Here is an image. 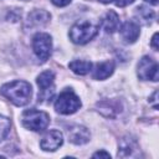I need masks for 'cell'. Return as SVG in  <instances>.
I'll return each instance as SVG.
<instances>
[{"mask_svg": "<svg viewBox=\"0 0 159 159\" xmlns=\"http://www.w3.org/2000/svg\"><path fill=\"white\" fill-rule=\"evenodd\" d=\"M0 92L15 106L22 107L31 101L32 87L29 82L17 80V81H12L10 83L4 84L0 88Z\"/></svg>", "mask_w": 159, "mask_h": 159, "instance_id": "1", "label": "cell"}, {"mask_svg": "<svg viewBox=\"0 0 159 159\" xmlns=\"http://www.w3.org/2000/svg\"><path fill=\"white\" fill-rule=\"evenodd\" d=\"M32 50L41 62H46L52 51L51 36L46 32H37L32 37Z\"/></svg>", "mask_w": 159, "mask_h": 159, "instance_id": "5", "label": "cell"}, {"mask_svg": "<svg viewBox=\"0 0 159 159\" xmlns=\"http://www.w3.org/2000/svg\"><path fill=\"white\" fill-rule=\"evenodd\" d=\"M98 29H99L98 25H96L88 20L76 22L70 29V39L73 43L84 45V43L89 42L97 35Z\"/></svg>", "mask_w": 159, "mask_h": 159, "instance_id": "2", "label": "cell"}, {"mask_svg": "<svg viewBox=\"0 0 159 159\" xmlns=\"http://www.w3.org/2000/svg\"><path fill=\"white\" fill-rule=\"evenodd\" d=\"M62 143H63L62 133L57 129H52L43 135V138L40 142V147H41V149H43L46 152H53V150L58 149L62 145Z\"/></svg>", "mask_w": 159, "mask_h": 159, "instance_id": "8", "label": "cell"}, {"mask_svg": "<svg viewBox=\"0 0 159 159\" xmlns=\"http://www.w3.org/2000/svg\"><path fill=\"white\" fill-rule=\"evenodd\" d=\"M99 2H103V4H108V2H112L113 0H98Z\"/></svg>", "mask_w": 159, "mask_h": 159, "instance_id": "22", "label": "cell"}, {"mask_svg": "<svg viewBox=\"0 0 159 159\" xmlns=\"http://www.w3.org/2000/svg\"><path fill=\"white\" fill-rule=\"evenodd\" d=\"M50 20V14L43 10H35L29 15V24L30 26L35 25H43Z\"/></svg>", "mask_w": 159, "mask_h": 159, "instance_id": "14", "label": "cell"}, {"mask_svg": "<svg viewBox=\"0 0 159 159\" xmlns=\"http://www.w3.org/2000/svg\"><path fill=\"white\" fill-rule=\"evenodd\" d=\"M10 119L0 114V142L4 140L10 132Z\"/></svg>", "mask_w": 159, "mask_h": 159, "instance_id": "16", "label": "cell"}, {"mask_svg": "<svg viewBox=\"0 0 159 159\" xmlns=\"http://www.w3.org/2000/svg\"><path fill=\"white\" fill-rule=\"evenodd\" d=\"M152 47L157 51L159 47H158V32H155L154 35H153V37H152Z\"/></svg>", "mask_w": 159, "mask_h": 159, "instance_id": "20", "label": "cell"}, {"mask_svg": "<svg viewBox=\"0 0 159 159\" xmlns=\"http://www.w3.org/2000/svg\"><path fill=\"white\" fill-rule=\"evenodd\" d=\"M135 14H137V16H138L143 22H145V24L150 22V21L154 19V16H155V12H154L153 10H150L149 7H145V6H139V7H137V9H135Z\"/></svg>", "mask_w": 159, "mask_h": 159, "instance_id": "15", "label": "cell"}, {"mask_svg": "<svg viewBox=\"0 0 159 159\" xmlns=\"http://www.w3.org/2000/svg\"><path fill=\"white\" fill-rule=\"evenodd\" d=\"M80 107L81 101L71 89L62 91L55 102V109L61 114H72L77 112Z\"/></svg>", "mask_w": 159, "mask_h": 159, "instance_id": "4", "label": "cell"}, {"mask_svg": "<svg viewBox=\"0 0 159 159\" xmlns=\"http://www.w3.org/2000/svg\"><path fill=\"white\" fill-rule=\"evenodd\" d=\"M71 1H72V0H51V2H52L53 5H56V6H60V7L68 5Z\"/></svg>", "mask_w": 159, "mask_h": 159, "instance_id": "18", "label": "cell"}, {"mask_svg": "<svg viewBox=\"0 0 159 159\" xmlns=\"http://www.w3.org/2000/svg\"><path fill=\"white\" fill-rule=\"evenodd\" d=\"M93 158H111V155L107 153V152H103V150H101V152H97V153H94L93 155H92Z\"/></svg>", "mask_w": 159, "mask_h": 159, "instance_id": "19", "label": "cell"}, {"mask_svg": "<svg viewBox=\"0 0 159 159\" xmlns=\"http://www.w3.org/2000/svg\"><path fill=\"white\" fill-rule=\"evenodd\" d=\"M145 1L152 4V5H158V0H145Z\"/></svg>", "mask_w": 159, "mask_h": 159, "instance_id": "21", "label": "cell"}, {"mask_svg": "<svg viewBox=\"0 0 159 159\" xmlns=\"http://www.w3.org/2000/svg\"><path fill=\"white\" fill-rule=\"evenodd\" d=\"M119 31H120L122 39H123L125 42H128V43L135 42L137 39L139 37V34H140L139 25H138L135 21H132V20L125 21V22L119 27Z\"/></svg>", "mask_w": 159, "mask_h": 159, "instance_id": "9", "label": "cell"}, {"mask_svg": "<svg viewBox=\"0 0 159 159\" xmlns=\"http://www.w3.org/2000/svg\"><path fill=\"white\" fill-rule=\"evenodd\" d=\"M89 132L86 127L82 125H75L73 128L68 129V139L71 143L81 145L89 140Z\"/></svg>", "mask_w": 159, "mask_h": 159, "instance_id": "11", "label": "cell"}, {"mask_svg": "<svg viewBox=\"0 0 159 159\" xmlns=\"http://www.w3.org/2000/svg\"><path fill=\"white\" fill-rule=\"evenodd\" d=\"M114 71V62L113 61H104L96 65L92 77L94 80H106L108 78Z\"/></svg>", "mask_w": 159, "mask_h": 159, "instance_id": "12", "label": "cell"}, {"mask_svg": "<svg viewBox=\"0 0 159 159\" xmlns=\"http://www.w3.org/2000/svg\"><path fill=\"white\" fill-rule=\"evenodd\" d=\"M22 125L27 129L35 130V132H42L47 128L50 123V116L46 112L37 111L35 108L26 109L21 116Z\"/></svg>", "mask_w": 159, "mask_h": 159, "instance_id": "3", "label": "cell"}, {"mask_svg": "<svg viewBox=\"0 0 159 159\" xmlns=\"http://www.w3.org/2000/svg\"><path fill=\"white\" fill-rule=\"evenodd\" d=\"M53 80H55V75L52 71L47 70L43 71L42 73L39 75L36 82L37 86L40 88L39 92V102H43V101H51L50 98H52L53 92H55V87H53Z\"/></svg>", "mask_w": 159, "mask_h": 159, "instance_id": "6", "label": "cell"}, {"mask_svg": "<svg viewBox=\"0 0 159 159\" xmlns=\"http://www.w3.org/2000/svg\"><path fill=\"white\" fill-rule=\"evenodd\" d=\"M101 26L102 29L108 32V34H113L114 31H117L119 27H120V22H119V16L116 11L113 10H109L107 11L102 20H101Z\"/></svg>", "mask_w": 159, "mask_h": 159, "instance_id": "10", "label": "cell"}, {"mask_svg": "<svg viewBox=\"0 0 159 159\" xmlns=\"http://www.w3.org/2000/svg\"><path fill=\"white\" fill-rule=\"evenodd\" d=\"M113 1H114V4H116L117 6H119V7H124V6L129 5V4H132L134 0H113Z\"/></svg>", "mask_w": 159, "mask_h": 159, "instance_id": "17", "label": "cell"}, {"mask_svg": "<svg viewBox=\"0 0 159 159\" xmlns=\"http://www.w3.org/2000/svg\"><path fill=\"white\" fill-rule=\"evenodd\" d=\"M68 67L76 75L83 76V75H87L92 70V63L89 61H84V60H75L68 63Z\"/></svg>", "mask_w": 159, "mask_h": 159, "instance_id": "13", "label": "cell"}, {"mask_svg": "<svg viewBox=\"0 0 159 159\" xmlns=\"http://www.w3.org/2000/svg\"><path fill=\"white\" fill-rule=\"evenodd\" d=\"M138 77L140 80L158 81V63L149 56L142 57L138 63Z\"/></svg>", "mask_w": 159, "mask_h": 159, "instance_id": "7", "label": "cell"}]
</instances>
